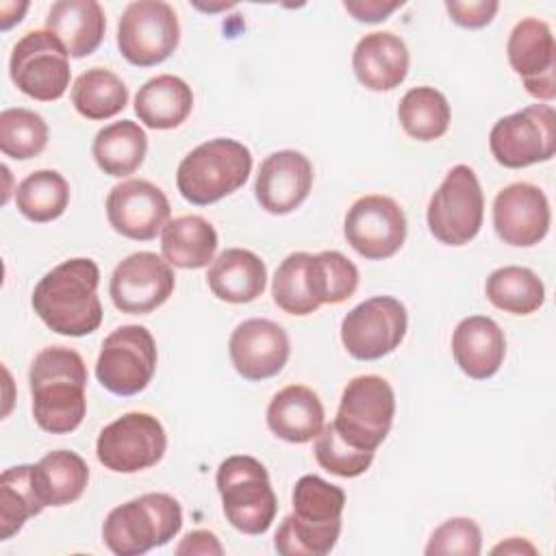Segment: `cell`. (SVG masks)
Returning a JSON list of instances; mask_svg holds the SVG:
<instances>
[{"label": "cell", "mask_w": 556, "mask_h": 556, "mask_svg": "<svg viewBox=\"0 0 556 556\" xmlns=\"http://www.w3.org/2000/svg\"><path fill=\"white\" fill-rule=\"evenodd\" d=\"M482 549V532L478 523L469 517H452L443 521L432 534L426 545L428 556H478Z\"/></svg>", "instance_id": "obj_39"}, {"label": "cell", "mask_w": 556, "mask_h": 556, "mask_svg": "<svg viewBox=\"0 0 556 556\" xmlns=\"http://www.w3.org/2000/svg\"><path fill=\"white\" fill-rule=\"evenodd\" d=\"M343 235L363 258L384 261L404 245L406 215L389 195H363L348 208Z\"/></svg>", "instance_id": "obj_16"}, {"label": "cell", "mask_w": 556, "mask_h": 556, "mask_svg": "<svg viewBox=\"0 0 556 556\" xmlns=\"http://www.w3.org/2000/svg\"><path fill=\"white\" fill-rule=\"evenodd\" d=\"M491 552L493 554H536V547L532 543H528L526 539L510 536L508 541L495 545Z\"/></svg>", "instance_id": "obj_44"}, {"label": "cell", "mask_w": 556, "mask_h": 556, "mask_svg": "<svg viewBox=\"0 0 556 556\" xmlns=\"http://www.w3.org/2000/svg\"><path fill=\"white\" fill-rule=\"evenodd\" d=\"M397 119L408 137L417 141H434L447 132L452 111L447 98L439 89L421 85L402 96Z\"/></svg>", "instance_id": "obj_33"}, {"label": "cell", "mask_w": 556, "mask_h": 556, "mask_svg": "<svg viewBox=\"0 0 556 556\" xmlns=\"http://www.w3.org/2000/svg\"><path fill=\"white\" fill-rule=\"evenodd\" d=\"M70 202V185L56 169H37L15 189L17 211L35 222L46 224L61 217Z\"/></svg>", "instance_id": "obj_35"}, {"label": "cell", "mask_w": 556, "mask_h": 556, "mask_svg": "<svg viewBox=\"0 0 556 556\" xmlns=\"http://www.w3.org/2000/svg\"><path fill=\"white\" fill-rule=\"evenodd\" d=\"M228 354L239 376L250 382L267 380L278 376L289 361V334L271 319L252 317L232 330Z\"/></svg>", "instance_id": "obj_20"}, {"label": "cell", "mask_w": 556, "mask_h": 556, "mask_svg": "<svg viewBox=\"0 0 556 556\" xmlns=\"http://www.w3.org/2000/svg\"><path fill=\"white\" fill-rule=\"evenodd\" d=\"M402 2H382V0H345L343 9L358 22H382L387 20L395 9H400Z\"/></svg>", "instance_id": "obj_41"}, {"label": "cell", "mask_w": 556, "mask_h": 556, "mask_svg": "<svg viewBox=\"0 0 556 556\" xmlns=\"http://www.w3.org/2000/svg\"><path fill=\"white\" fill-rule=\"evenodd\" d=\"M72 104L91 122L109 119L128 104V87L115 72L91 67L74 80Z\"/></svg>", "instance_id": "obj_34"}, {"label": "cell", "mask_w": 556, "mask_h": 556, "mask_svg": "<svg viewBox=\"0 0 556 556\" xmlns=\"http://www.w3.org/2000/svg\"><path fill=\"white\" fill-rule=\"evenodd\" d=\"M156 358V343L146 326H119L102 341L96 361V378L115 395H137L150 384Z\"/></svg>", "instance_id": "obj_10"}, {"label": "cell", "mask_w": 556, "mask_h": 556, "mask_svg": "<svg viewBox=\"0 0 556 556\" xmlns=\"http://www.w3.org/2000/svg\"><path fill=\"white\" fill-rule=\"evenodd\" d=\"M358 287L356 265L337 250L293 252L276 269L271 295L289 315H311L321 304H341Z\"/></svg>", "instance_id": "obj_1"}, {"label": "cell", "mask_w": 556, "mask_h": 556, "mask_svg": "<svg viewBox=\"0 0 556 556\" xmlns=\"http://www.w3.org/2000/svg\"><path fill=\"white\" fill-rule=\"evenodd\" d=\"M167 447L163 424L150 413H126L102 428L96 441L98 460L115 473L154 467Z\"/></svg>", "instance_id": "obj_14"}, {"label": "cell", "mask_w": 556, "mask_h": 556, "mask_svg": "<svg viewBox=\"0 0 556 556\" xmlns=\"http://www.w3.org/2000/svg\"><path fill=\"white\" fill-rule=\"evenodd\" d=\"M493 159L521 169L549 161L556 152V113L549 104H530L517 113L500 117L489 132Z\"/></svg>", "instance_id": "obj_13"}, {"label": "cell", "mask_w": 556, "mask_h": 556, "mask_svg": "<svg viewBox=\"0 0 556 556\" xmlns=\"http://www.w3.org/2000/svg\"><path fill=\"white\" fill-rule=\"evenodd\" d=\"M293 513L276 530L274 547L282 556H326L341 534L345 493L319 476H302L291 495Z\"/></svg>", "instance_id": "obj_4"}, {"label": "cell", "mask_w": 556, "mask_h": 556, "mask_svg": "<svg viewBox=\"0 0 556 556\" xmlns=\"http://www.w3.org/2000/svg\"><path fill=\"white\" fill-rule=\"evenodd\" d=\"M41 504L33 484V465L9 467L0 476V541L11 539L22 526L39 515Z\"/></svg>", "instance_id": "obj_36"}, {"label": "cell", "mask_w": 556, "mask_h": 556, "mask_svg": "<svg viewBox=\"0 0 556 556\" xmlns=\"http://www.w3.org/2000/svg\"><path fill=\"white\" fill-rule=\"evenodd\" d=\"M408 48L391 30H376L358 39L352 52V70L358 83L369 91H391L408 74Z\"/></svg>", "instance_id": "obj_23"}, {"label": "cell", "mask_w": 556, "mask_h": 556, "mask_svg": "<svg viewBox=\"0 0 556 556\" xmlns=\"http://www.w3.org/2000/svg\"><path fill=\"white\" fill-rule=\"evenodd\" d=\"M174 287L176 276L165 258L154 252H135L113 269L109 295L117 311L146 315L163 306Z\"/></svg>", "instance_id": "obj_17"}, {"label": "cell", "mask_w": 556, "mask_h": 556, "mask_svg": "<svg viewBox=\"0 0 556 556\" xmlns=\"http://www.w3.org/2000/svg\"><path fill=\"white\" fill-rule=\"evenodd\" d=\"M178 556H222L224 547L217 541V536L208 530H193L189 534H185V539L178 543L176 547Z\"/></svg>", "instance_id": "obj_42"}, {"label": "cell", "mask_w": 556, "mask_h": 556, "mask_svg": "<svg viewBox=\"0 0 556 556\" xmlns=\"http://www.w3.org/2000/svg\"><path fill=\"white\" fill-rule=\"evenodd\" d=\"M315 458L317 463L339 476V478H356L365 473L374 460V452L356 450L350 443H345L339 432L334 430L332 421L321 428V432L315 437Z\"/></svg>", "instance_id": "obj_38"}, {"label": "cell", "mask_w": 556, "mask_h": 556, "mask_svg": "<svg viewBox=\"0 0 556 556\" xmlns=\"http://www.w3.org/2000/svg\"><path fill=\"white\" fill-rule=\"evenodd\" d=\"M193 109L191 87L174 74H161L143 83L135 96V113L139 122L154 130L180 126Z\"/></svg>", "instance_id": "obj_28"}, {"label": "cell", "mask_w": 556, "mask_h": 556, "mask_svg": "<svg viewBox=\"0 0 556 556\" xmlns=\"http://www.w3.org/2000/svg\"><path fill=\"white\" fill-rule=\"evenodd\" d=\"M324 404L319 395L304 384L280 389L267 406V428L287 443L313 441L324 424Z\"/></svg>", "instance_id": "obj_25"}, {"label": "cell", "mask_w": 556, "mask_h": 556, "mask_svg": "<svg viewBox=\"0 0 556 556\" xmlns=\"http://www.w3.org/2000/svg\"><path fill=\"white\" fill-rule=\"evenodd\" d=\"M484 195L469 165H454L432 193L426 222L434 239L445 245L469 243L482 226Z\"/></svg>", "instance_id": "obj_9"}, {"label": "cell", "mask_w": 556, "mask_h": 556, "mask_svg": "<svg viewBox=\"0 0 556 556\" xmlns=\"http://www.w3.org/2000/svg\"><path fill=\"white\" fill-rule=\"evenodd\" d=\"M146 152H148L146 130L132 119L113 122L100 128L91 146V154L98 167L113 178H124L135 174L141 167Z\"/></svg>", "instance_id": "obj_31"}, {"label": "cell", "mask_w": 556, "mask_h": 556, "mask_svg": "<svg viewBox=\"0 0 556 556\" xmlns=\"http://www.w3.org/2000/svg\"><path fill=\"white\" fill-rule=\"evenodd\" d=\"M98 285L100 269L96 261L70 258L43 274L33 289L30 304L52 332L85 337L102 324Z\"/></svg>", "instance_id": "obj_2"}, {"label": "cell", "mask_w": 556, "mask_h": 556, "mask_svg": "<svg viewBox=\"0 0 556 556\" xmlns=\"http://www.w3.org/2000/svg\"><path fill=\"white\" fill-rule=\"evenodd\" d=\"M13 85L33 100H59L70 87V54L48 30H28L9 59Z\"/></svg>", "instance_id": "obj_12"}, {"label": "cell", "mask_w": 556, "mask_h": 556, "mask_svg": "<svg viewBox=\"0 0 556 556\" xmlns=\"http://www.w3.org/2000/svg\"><path fill=\"white\" fill-rule=\"evenodd\" d=\"M172 213L167 195L143 178L115 185L106 195V217L115 232L132 241L154 239Z\"/></svg>", "instance_id": "obj_19"}, {"label": "cell", "mask_w": 556, "mask_h": 556, "mask_svg": "<svg viewBox=\"0 0 556 556\" xmlns=\"http://www.w3.org/2000/svg\"><path fill=\"white\" fill-rule=\"evenodd\" d=\"M313 165L298 150H278L265 156L254 180V195L261 208L271 215L295 211L311 193Z\"/></svg>", "instance_id": "obj_22"}, {"label": "cell", "mask_w": 556, "mask_h": 556, "mask_svg": "<svg viewBox=\"0 0 556 556\" xmlns=\"http://www.w3.org/2000/svg\"><path fill=\"white\" fill-rule=\"evenodd\" d=\"M46 30L63 43L70 56H89L106 30L104 9L96 0H59L48 11Z\"/></svg>", "instance_id": "obj_26"}, {"label": "cell", "mask_w": 556, "mask_h": 556, "mask_svg": "<svg viewBox=\"0 0 556 556\" xmlns=\"http://www.w3.org/2000/svg\"><path fill=\"white\" fill-rule=\"evenodd\" d=\"M178 41L176 11L163 0L130 2L117 22L119 54L137 67L163 63L178 48Z\"/></svg>", "instance_id": "obj_11"}, {"label": "cell", "mask_w": 556, "mask_h": 556, "mask_svg": "<svg viewBox=\"0 0 556 556\" xmlns=\"http://www.w3.org/2000/svg\"><path fill=\"white\" fill-rule=\"evenodd\" d=\"M215 482L224 515L235 530L252 536L269 530L278 502L261 460L245 454L228 456L219 463Z\"/></svg>", "instance_id": "obj_7"}, {"label": "cell", "mask_w": 556, "mask_h": 556, "mask_svg": "<svg viewBox=\"0 0 556 556\" xmlns=\"http://www.w3.org/2000/svg\"><path fill=\"white\" fill-rule=\"evenodd\" d=\"M48 146L46 119L24 106L4 109L0 113V150L4 156L28 161Z\"/></svg>", "instance_id": "obj_37"}, {"label": "cell", "mask_w": 556, "mask_h": 556, "mask_svg": "<svg viewBox=\"0 0 556 556\" xmlns=\"http://www.w3.org/2000/svg\"><path fill=\"white\" fill-rule=\"evenodd\" d=\"M250 172V150L237 139L217 137L200 143L180 161L176 185L187 202L206 206L241 189Z\"/></svg>", "instance_id": "obj_5"}, {"label": "cell", "mask_w": 556, "mask_h": 556, "mask_svg": "<svg viewBox=\"0 0 556 556\" xmlns=\"http://www.w3.org/2000/svg\"><path fill=\"white\" fill-rule=\"evenodd\" d=\"M182 528V508L167 493H146L115 506L102 523V541L117 556H139L169 543Z\"/></svg>", "instance_id": "obj_6"}, {"label": "cell", "mask_w": 556, "mask_h": 556, "mask_svg": "<svg viewBox=\"0 0 556 556\" xmlns=\"http://www.w3.org/2000/svg\"><path fill=\"white\" fill-rule=\"evenodd\" d=\"M484 293L495 308L513 315H530L545 302V287L541 278L532 269L519 265L493 269L486 278Z\"/></svg>", "instance_id": "obj_32"}, {"label": "cell", "mask_w": 556, "mask_h": 556, "mask_svg": "<svg viewBox=\"0 0 556 556\" xmlns=\"http://www.w3.org/2000/svg\"><path fill=\"white\" fill-rule=\"evenodd\" d=\"M406 328V306L391 295H376L343 317L341 343L356 361H378L402 343Z\"/></svg>", "instance_id": "obj_15"}, {"label": "cell", "mask_w": 556, "mask_h": 556, "mask_svg": "<svg viewBox=\"0 0 556 556\" xmlns=\"http://www.w3.org/2000/svg\"><path fill=\"white\" fill-rule=\"evenodd\" d=\"M87 482V463L70 450L48 452L37 465H33V484L43 506H65L76 502Z\"/></svg>", "instance_id": "obj_30"}, {"label": "cell", "mask_w": 556, "mask_h": 556, "mask_svg": "<svg viewBox=\"0 0 556 556\" xmlns=\"http://www.w3.org/2000/svg\"><path fill=\"white\" fill-rule=\"evenodd\" d=\"M552 213L545 193L530 182H513L493 200L497 237L515 248H530L545 239Z\"/></svg>", "instance_id": "obj_21"}, {"label": "cell", "mask_w": 556, "mask_h": 556, "mask_svg": "<svg viewBox=\"0 0 556 556\" xmlns=\"http://www.w3.org/2000/svg\"><path fill=\"white\" fill-rule=\"evenodd\" d=\"M206 282L215 298L230 304H248L263 295L267 267L258 254L243 248H228L211 263Z\"/></svg>", "instance_id": "obj_27"}, {"label": "cell", "mask_w": 556, "mask_h": 556, "mask_svg": "<svg viewBox=\"0 0 556 556\" xmlns=\"http://www.w3.org/2000/svg\"><path fill=\"white\" fill-rule=\"evenodd\" d=\"M217 232L202 215H180L161 230L163 258L180 269H202L213 263Z\"/></svg>", "instance_id": "obj_29"}, {"label": "cell", "mask_w": 556, "mask_h": 556, "mask_svg": "<svg viewBox=\"0 0 556 556\" xmlns=\"http://www.w3.org/2000/svg\"><path fill=\"white\" fill-rule=\"evenodd\" d=\"M393 415L395 393L391 384L380 376L367 374L345 384L332 426L352 447L376 452L391 430Z\"/></svg>", "instance_id": "obj_8"}, {"label": "cell", "mask_w": 556, "mask_h": 556, "mask_svg": "<svg viewBox=\"0 0 556 556\" xmlns=\"http://www.w3.org/2000/svg\"><path fill=\"white\" fill-rule=\"evenodd\" d=\"M452 354L465 376L486 380L495 376L504 363L506 337L491 317L469 315L454 328Z\"/></svg>", "instance_id": "obj_24"}, {"label": "cell", "mask_w": 556, "mask_h": 556, "mask_svg": "<svg viewBox=\"0 0 556 556\" xmlns=\"http://www.w3.org/2000/svg\"><path fill=\"white\" fill-rule=\"evenodd\" d=\"M33 417L50 434L74 432L87 410V367L76 350L50 345L37 352L28 369Z\"/></svg>", "instance_id": "obj_3"}, {"label": "cell", "mask_w": 556, "mask_h": 556, "mask_svg": "<svg viewBox=\"0 0 556 556\" xmlns=\"http://www.w3.org/2000/svg\"><path fill=\"white\" fill-rule=\"evenodd\" d=\"M445 9L454 24H458L463 28H482V26L491 24V20L495 17L500 2H495V0H469V2L447 0Z\"/></svg>", "instance_id": "obj_40"}, {"label": "cell", "mask_w": 556, "mask_h": 556, "mask_svg": "<svg viewBox=\"0 0 556 556\" xmlns=\"http://www.w3.org/2000/svg\"><path fill=\"white\" fill-rule=\"evenodd\" d=\"M26 9H28V2H2L0 4V28L9 30L13 24H17L22 20Z\"/></svg>", "instance_id": "obj_43"}, {"label": "cell", "mask_w": 556, "mask_h": 556, "mask_svg": "<svg viewBox=\"0 0 556 556\" xmlns=\"http://www.w3.org/2000/svg\"><path fill=\"white\" fill-rule=\"evenodd\" d=\"M506 54L515 74L521 76L526 91L536 100L552 102L556 96V43L549 24L539 17L517 22L508 35Z\"/></svg>", "instance_id": "obj_18"}]
</instances>
